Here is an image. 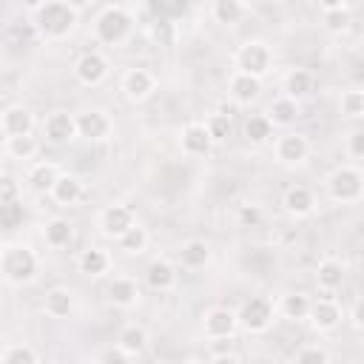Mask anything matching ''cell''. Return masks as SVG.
<instances>
[{"label": "cell", "mask_w": 364, "mask_h": 364, "mask_svg": "<svg viewBox=\"0 0 364 364\" xmlns=\"http://www.w3.org/2000/svg\"><path fill=\"white\" fill-rule=\"evenodd\" d=\"M77 23V11L63 0H46L37 9V28L46 37H65Z\"/></svg>", "instance_id": "6da1fadb"}, {"label": "cell", "mask_w": 364, "mask_h": 364, "mask_svg": "<svg viewBox=\"0 0 364 364\" xmlns=\"http://www.w3.org/2000/svg\"><path fill=\"white\" fill-rule=\"evenodd\" d=\"M0 270L11 284H26L37 273V256L23 245H11L0 253Z\"/></svg>", "instance_id": "7a4b0ae2"}, {"label": "cell", "mask_w": 364, "mask_h": 364, "mask_svg": "<svg viewBox=\"0 0 364 364\" xmlns=\"http://www.w3.org/2000/svg\"><path fill=\"white\" fill-rule=\"evenodd\" d=\"M131 26H134L131 14L119 6H111L97 17V37L102 43H122L131 34Z\"/></svg>", "instance_id": "3957f363"}, {"label": "cell", "mask_w": 364, "mask_h": 364, "mask_svg": "<svg viewBox=\"0 0 364 364\" xmlns=\"http://www.w3.org/2000/svg\"><path fill=\"white\" fill-rule=\"evenodd\" d=\"M361 188H364V176L358 168H338L327 179V191L336 202H355L361 196Z\"/></svg>", "instance_id": "277c9868"}, {"label": "cell", "mask_w": 364, "mask_h": 364, "mask_svg": "<svg viewBox=\"0 0 364 364\" xmlns=\"http://www.w3.org/2000/svg\"><path fill=\"white\" fill-rule=\"evenodd\" d=\"M236 321L250 333H262L273 321V304L264 296H253L242 304V310L236 313Z\"/></svg>", "instance_id": "5b68a950"}, {"label": "cell", "mask_w": 364, "mask_h": 364, "mask_svg": "<svg viewBox=\"0 0 364 364\" xmlns=\"http://www.w3.org/2000/svg\"><path fill=\"white\" fill-rule=\"evenodd\" d=\"M236 65H239L242 74L262 77V74L270 68V51H267L262 43H245V46L236 51Z\"/></svg>", "instance_id": "8992f818"}, {"label": "cell", "mask_w": 364, "mask_h": 364, "mask_svg": "<svg viewBox=\"0 0 364 364\" xmlns=\"http://www.w3.org/2000/svg\"><path fill=\"white\" fill-rule=\"evenodd\" d=\"M74 74H77V80H80L82 85H100V82L108 77V63H105L102 54L88 51V54H82V57L77 60Z\"/></svg>", "instance_id": "52a82bcc"}, {"label": "cell", "mask_w": 364, "mask_h": 364, "mask_svg": "<svg viewBox=\"0 0 364 364\" xmlns=\"http://www.w3.org/2000/svg\"><path fill=\"white\" fill-rule=\"evenodd\" d=\"M100 225H102V230L108 233V236H122L131 225H134V213H131V208H125V205H108L105 210H102V216H100Z\"/></svg>", "instance_id": "ba28073f"}, {"label": "cell", "mask_w": 364, "mask_h": 364, "mask_svg": "<svg viewBox=\"0 0 364 364\" xmlns=\"http://www.w3.org/2000/svg\"><path fill=\"white\" fill-rule=\"evenodd\" d=\"M31 125H34V117L28 108H6L3 111V119H0V128L6 136H23V134H31Z\"/></svg>", "instance_id": "9c48e42d"}, {"label": "cell", "mask_w": 364, "mask_h": 364, "mask_svg": "<svg viewBox=\"0 0 364 364\" xmlns=\"http://www.w3.org/2000/svg\"><path fill=\"white\" fill-rule=\"evenodd\" d=\"M111 131V119L105 117V111H85L77 117V134L85 139H102Z\"/></svg>", "instance_id": "30bf717a"}, {"label": "cell", "mask_w": 364, "mask_h": 364, "mask_svg": "<svg viewBox=\"0 0 364 364\" xmlns=\"http://www.w3.org/2000/svg\"><path fill=\"white\" fill-rule=\"evenodd\" d=\"M236 313L228 310V307H213L208 316H205V333L213 336V338H228L233 330H236Z\"/></svg>", "instance_id": "8fae6325"}, {"label": "cell", "mask_w": 364, "mask_h": 364, "mask_svg": "<svg viewBox=\"0 0 364 364\" xmlns=\"http://www.w3.org/2000/svg\"><path fill=\"white\" fill-rule=\"evenodd\" d=\"M210 145H213V139H210V134L205 131V125L191 122V125L182 128V151H185V154L202 156V154L210 151Z\"/></svg>", "instance_id": "7c38bea8"}, {"label": "cell", "mask_w": 364, "mask_h": 364, "mask_svg": "<svg viewBox=\"0 0 364 364\" xmlns=\"http://www.w3.org/2000/svg\"><path fill=\"white\" fill-rule=\"evenodd\" d=\"M307 316H310V321H313L316 330H333L341 321V307L336 301H330V299H321V301L310 304Z\"/></svg>", "instance_id": "4fadbf2b"}, {"label": "cell", "mask_w": 364, "mask_h": 364, "mask_svg": "<svg viewBox=\"0 0 364 364\" xmlns=\"http://www.w3.org/2000/svg\"><path fill=\"white\" fill-rule=\"evenodd\" d=\"M122 91L128 100H145L151 91H154V77L145 71V68H131L125 77H122Z\"/></svg>", "instance_id": "5bb4252c"}, {"label": "cell", "mask_w": 364, "mask_h": 364, "mask_svg": "<svg viewBox=\"0 0 364 364\" xmlns=\"http://www.w3.org/2000/svg\"><path fill=\"white\" fill-rule=\"evenodd\" d=\"M276 154H279L282 162L293 165V162H301V159L310 154V142H307V136H301V134H284V136L279 139V145H276Z\"/></svg>", "instance_id": "9a60e30c"}, {"label": "cell", "mask_w": 364, "mask_h": 364, "mask_svg": "<svg viewBox=\"0 0 364 364\" xmlns=\"http://www.w3.org/2000/svg\"><path fill=\"white\" fill-rule=\"evenodd\" d=\"M259 91H262V82H259V77H250V74H236L233 80H230V94H233V100L239 102V105H250L256 97H259Z\"/></svg>", "instance_id": "2e32d148"}, {"label": "cell", "mask_w": 364, "mask_h": 364, "mask_svg": "<svg viewBox=\"0 0 364 364\" xmlns=\"http://www.w3.org/2000/svg\"><path fill=\"white\" fill-rule=\"evenodd\" d=\"M77 134V119L71 117V114H51L48 119H46V136L51 139V142H65V139H71Z\"/></svg>", "instance_id": "e0dca14e"}, {"label": "cell", "mask_w": 364, "mask_h": 364, "mask_svg": "<svg viewBox=\"0 0 364 364\" xmlns=\"http://www.w3.org/2000/svg\"><path fill=\"white\" fill-rule=\"evenodd\" d=\"M51 196L60 205H74L82 196V182L77 176H57L54 185H51Z\"/></svg>", "instance_id": "ac0fdd59"}, {"label": "cell", "mask_w": 364, "mask_h": 364, "mask_svg": "<svg viewBox=\"0 0 364 364\" xmlns=\"http://www.w3.org/2000/svg\"><path fill=\"white\" fill-rule=\"evenodd\" d=\"M108 299L117 304V307H131L136 299H139V287H136V282H131V279H114L111 284H108Z\"/></svg>", "instance_id": "d6986e66"}, {"label": "cell", "mask_w": 364, "mask_h": 364, "mask_svg": "<svg viewBox=\"0 0 364 364\" xmlns=\"http://www.w3.org/2000/svg\"><path fill=\"white\" fill-rule=\"evenodd\" d=\"M313 193L307 191V188H301V185H296V188H290L287 193H284V208H287V213H293V216H307L310 210H313Z\"/></svg>", "instance_id": "ffe728a7"}, {"label": "cell", "mask_w": 364, "mask_h": 364, "mask_svg": "<svg viewBox=\"0 0 364 364\" xmlns=\"http://www.w3.org/2000/svg\"><path fill=\"white\" fill-rule=\"evenodd\" d=\"M316 282H318V287H324V290L341 287V284H344V264L336 262V259L321 262L318 270H316Z\"/></svg>", "instance_id": "44dd1931"}, {"label": "cell", "mask_w": 364, "mask_h": 364, "mask_svg": "<svg viewBox=\"0 0 364 364\" xmlns=\"http://www.w3.org/2000/svg\"><path fill=\"white\" fill-rule=\"evenodd\" d=\"M313 91V77L307 74V71H301V68H293L287 77H284V94L290 97V100H301V97H307Z\"/></svg>", "instance_id": "7402d4cb"}, {"label": "cell", "mask_w": 364, "mask_h": 364, "mask_svg": "<svg viewBox=\"0 0 364 364\" xmlns=\"http://www.w3.org/2000/svg\"><path fill=\"white\" fill-rule=\"evenodd\" d=\"M179 259H182L185 267H193V270H196V267H205V262L210 259V247H208L202 239H191V242L182 245Z\"/></svg>", "instance_id": "603a6c76"}, {"label": "cell", "mask_w": 364, "mask_h": 364, "mask_svg": "<svg viewBox=\"0 0 364 364\" xmlns=\"http://www.w3.org/2000/svg\"><path fill=\"white\" fill-rule=\"evenodd\" d=\"M145 279H148V284H151L154 290H171L173 282H176V273H173V267H171L168 262H159V259H156V262L148 264Z\"/></svg>", "instance_id": "cb8c5ba5"}, {"label": "cell", "mask_w": 364, "mask_h": 364, "mask_svg": "<svg viewBox=\"0 0 364 364\" xmlns=\"http://www.w3.org/2000/svg\"><path fill=\"white\" fill-rule=\"evenodd\" d=\"M71 307H74V299H71L68 290H63V287H51V290L46 293V313H48V316H54V318H65V316L71 313Z\"/></svg>", "instance_id": "d4e9b609"}, {"label": "cell", "mask_w": 364, "mask_h": 364, "mask_svg": "<svg viewBox=\"0 0 364 364\" xmlns=\"http://www.w3.org/2000/svg\"><path fill=\"white\" fill-rule=\"evenodd\" d=\"M57 176H60V173H57V168H54L51 162H40V165H34V168L28 171V185H31L37 193H43V191H51V185H54Z\"/></svg>", "instance_id": "484cf974"}, {"label": "cell", "mask_w": 364, "mask_h": 364, "mask_svg": "<svg viewBox=\"0 0 364 364\" xmlns=\"http://www.w3.org/2000/svg\"><path fill=\"white\" fill-rule=\"evenodd\" d=\"M80 270H82L85 276H102V273L108 270V256H105V250H100V247L82 250V256H80Z\"/></svg>", "instance_id": "4316f807"}, {"label": "cell", "mask_w": 364, "mask_h": 364, "mask_svg": "<svg viewBox=\"0 0 364 364\" xmlns=\"http://www.w3.org/2000/svg\"><path fill=\"white\" fill-rule=\"evenodd\" d=\"M26 222V208L17 199L0 202V230H17Z\"/></svg>", "instance_id": "83f0119b"}, {"label": "cell", "mask_w": 364, "mask_h": 364, "mask_svg": "<svg viewBox=\"0 0 364 364\" xmlns=\"http://www.w3.org/2000/svg\"><path fill=\"white\" fill-rule=\"evenodd\" d=\"M71 236H74V228H71L68 219H51L46 225V242L51 247H65L71 242Z\"/></svg>", "instance_id": "f1b7e54d"}, {"label": "cell", "mask_w": 364, "mask_h": 364, "mask_svg": "<svg viewBox=\"0 0 364 364\" xmlns=\"http://www.w3.org/2000/svg\"><path fill=\"white\" fill-rule=\"evenodd\" d=\"M296 117H299V102L296 100H290V97H282V100H276L273 105H270V122H279V125H290V122H296Z\"/></svg>", "instance_id": "f546056e"}, {"label": "cell", "mask_w": 364, "mask_h": 364, "mask_svg": "<svg viewBox=\"0 0 364 364\" xmlns=\"http://www.w3.org/2000/svg\"><path fill=\"white\" fill-rule=\"evenodd\" d=\"M242 14H245L242 0H216V3H213V17H216L219 23H225V26L239 23Z\"/></svg>", "instance_id": "4dcf8cb0"}, {"label": "cell", "mask_w": 364, "mask_h": 364, "mask_svg": "<svg viewBox=\"0 0 364 364\" xmlns=\"http://www.w3.org/2000/svg\"><path fill=\"white\" fill-rule=\"evenodd\" d=\"M270 131H273V122L264 117V114H253V117H247V122H245V136L250 139V142H264L267 136H270Z\"/></svg>", "instance_id": "1f68e13d"}, {"label": "cell", "mask_w": 364, "mask_h": 364, "mask_svg": "<svg viewBox=\"0 0 364 364\" xmlns=\"http://www.w3.org/2000/svg\"><path fill=\"white\" fill-rule=\"evenodd\" d=\"M145 245H148V233H145V228H139L136 222L119 236V247L128 250V253H139V250H145Z\"/></svg>", "instance_id": "d6a6232c"}, {"label": "cell", "mask_w": 364, "mask_h": 364, "mask_svg": "<svg viewBox=\"0 0 364 364\" xmlns=\"http://www.w3.org/2000/svg\"><path fill=\"white\" fill-rule=\"evenodd\" d=\"M145 330L142 327H136V324H128L122 333H119V347L131 355V353H139L142 347H145Z\"/></svg>", "instance_id": "836d02e7"}, {"label": "cell", "mask_w": 364, "mask_h": 364, "mask_svg": "<svg viewBox=\"0 0 364 364\" xmlns=\"http://www.w3.org/2000/svg\"><path fill=\"white\" fill-rule=\"evenodd\" d=\"M282 310H284V316H287V318H307L310 299H307V296H301V293H290V296H284Z\"/></svg>", "instance_id": "e575fe53"}, {"label": "cell", "mask_w": 364, "mask_h": 364, "mask_svg": "<svg viewBox=\"0 0 364 364\" xmlns=\"http://www.w3.org/2000/svg\"><path fill=\"white\" fill-rule=\"evenodd\" d=\"M205 131L210 134L213 142H225L230 136V117L228 114H213L208 122H205Z\"/></svg>", "instance_id": "d590c367"}, {"label": "cell", "mask_w": 364, "mask_h": 364, "mask_svg": "<svg viewBox=\"0 0 364 364\" xmlns=\"http://www.w3.org/2000/svg\"><path fill=\"white\" fill-rule=\"evenodd\" d=\"M34 151H37V142L31 139V134H23V136H9V154H11L14 159H28Z\"/></svg>", "instance_id": "8d00e7d4"}, {"label": "cell", "mask_w": 364, "mask_h": 364, "mask_svg": "<svg viewBox=\"0 0 364 364\" xmlns=\"http://www.w3.org/2000/svg\"><path fill=\"white\" fill-rule=\"evenodd\" d=\"M151 6L159 17H179L188 11V0H151Z\"/></svg>", "instance_id": "74e56055"}, {"label": "cell", "mask_w": 364, "mask_h": 364, "mask_svg": "<svg viewBox=\"0 0 364 364\" xmlns=\"http://www.w3.org/2000/svg\"><path fill=\"white\" fill-rule=\"evenodd\" d=\"M341 111L350 114V117H361V114H364V94H361L358 88L347 91V94L341 97Z\"/></svg>", "instance_id": "f35d334b"}, {"label": "cell", "mask_w": 364, "mask_h": 364, "mask_svg": "<svg viewBox=\"0 0 364 364\" xmlns=\"http://www.w3.org/2000/svg\"><path fill=\"white\" fill-rule=\"evenodd\" d=\"M324 26L330 31H344L350 26V14L344 9H330V11H324Z\"/></svg>", "instance_id": "ab89813d"}, {"label": "cell", "mask_w": 364, "mask_h": 364, "mask_svg": "<svg viewBox=\"0 0 364 364\" xmlns=\"http://www.w3.org/2000/svg\"><path fill=\"white\" fill-rule=\"evenodd\" d=\"M0 358H3V361H9V364H14V361L34 364V361H37V353H34V350H28V347H9Z\"/></svg>", "instance_id": "60d3db41"}, {"label": "cell", "mask_w": 364, "mask_h": 364, "mask_svg": "<svg viewBox=\"0 0 364 364\" xmlns=\"http://www.w3.org/2000/svg\"><path fill=\"white\" fill-rule=\"evenodd\" d=\"M17 191H20L17 179H14V176H9V173H0V202L17 199Z\"/></svg>", "instance_id": "b9f144b4"}, {"label": "cell", "mask_w": 364, "mask_h": 364, "mask_svg": "<svg viewBox=\"0 0 364 364\" xmlns=\"http://www.w3.org/2000/svg\"><path fill=\"white\" fill-rule=\"evenodd\" d=\"M239 222L256 228V225L262 222V210H259L256 205H242V208H239Z\"/></svg>", "instance_id": "7bdbcfd3"}, {"label": "cell", "mask_w": 364, "mask_h": 364, "mask_svg": "<svg viewBox=\"0 0 364 364\" xmlns=\"http://www.w3.org/2000/svg\"><path fill=\"white\" fill-rule=\"evenodd\" d=\"M330 355L321 350V347H304V350H299L296 353V361H318V364H324Z\"/></svg>", "instance_id": "ee69618b"}, {"label": "cell", "mask_w": 364, "mask_h": 364, "mask_svg": "<svg viewBox=\"0 0 364 364\" xmlns=\"http://www.w3.org/2000/svg\"><path fill=\"white\" fill-rule=\"evenodd\" d=\"M100 361H105V364H125L128 361V353L122 347H111V350L100 353Z\"/></svg>", "instance_id": "f6af8a7d"}, {"label": "cell", "mask_w": 364, "mask_h": 364, "mask_svg": "<svg viewBox=\"0 0 364 364\" xmlns=\"http://www.w3.org/2000/svg\"><path fill=\"white\" fill-rule=\"evenodd\" d=\"M350 156H355V159L364 156V134L361 131H353L350 134Z\"/></svg>", "instance_id": "bcb514c9"}, {"label": "cell", "mask_w": 364, "mask_h": 364, "mask_svg": "<svg viewBox=\"0 0 364 364\" xmlns=\"http://www.w3.org/2000/svg\"><path fill=\"white\" fill-rule=\"evenodd\" d=\"M318 6H321L324 11H330V9H341V6H344V0H318Z\"/></svg>", "instance_id": "7dc6e473"}, {"label": "cell", "mask_w": 364, "mask_h": 364, "mask_svg": "<svg viewBox=\"0 0 364 364\" xmlns=\"http://www.w3.org/2000/svg\"><path fill=\"white\" fill-rule=\"evenodd\" d=\"M63 3H65V6H71L74 11H80V9H85V6H88V0H63Z\"/></svg>", "instance_id": "c3c4849f"}, {"label": "cell", "mask_w": 364, "mask_h": 364, "mask_svg": "<svg viewBox=\"0 0 364 364\" xmlns=\"http://www.w3.org/2000/svg\"><path fill=\"white\" fill-rule=\"evenodd\" d=\"M23 3H26V6H28V9H34V11H37V9H40V6H43V3H46V0H23Z\"/></svg>", "instance_id": "681fc988"}, {"label": "cell", "mask_w": 364, "mask_h": 364, "mask_svg": "<svg viewBox=\"0 0 364 364\" xmlns=\"http://www.w3.org/2000/svg\"><path fill=\"white\" fill-rule=\"evenodd\" d=\"M353 318H355V327H361V304H355V316Z\"/></svg>", "instance_id": "f907efd6"}, {"label": "cell", "mask_w": 364, "mask_h": 364, "mask_svg": "<svg viewBox=\"0 0 364 364\" xmlns=\"http://www.w3.org/2000/svg\"><path fill=\"white\" fill-rule=\"evenodd\" d=\"M344 3H350V6H353V3H355V0H344Z\"/></svg>", "instance_id": "816d5d0a"}, {"label": "cell", "mask_w": 364, "mask_h": 364, "mask_svg": "<svg viewBox=\"0 0 364 364\" xmlns=\"http://www.w3.org/2000/svg\"><path fill=\"white\" fill-rule=\"evenodd\" d=\"M0 159H3V148H0Z\"/></svg>", "instance_id": "f5cc1de1"}]
</instances>
